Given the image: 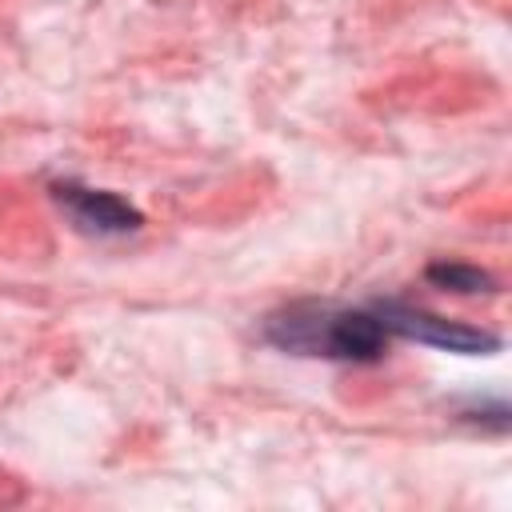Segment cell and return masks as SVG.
I'll return each mask as SVG.
<instances>
[{"instance_id":"5","label":"cell","mask_w":512,"mask_h":512,"mask_svg":"<svg viewBox=\"0 0 512 512\" xmlns=\"http://www.w3.org/2000/svg\"><path fill=\"white\" fill-rule=\"evenodd\" d=\"M460 420H468V424H488L492 432H504V428H508V404H504V400L472 404V408L460 412Z\"/></svg>"},{"instance_id":"4","label":"cell","mask_w":512,"mask_h":512,"mask_svg":"<svg viewBox=\"0 0 512 512\" xmlns=\"http://www.w3.org/2000/svg\"><path fill=\"white\" fill-rule=\"evenodd\" d=\"M424 280L432 288H444V292H460V296H484V292H496V276L476 268V264H460V260H436L424 268Z\"/></svg>"},{"instance_id":"1","label":"cell","mask_w":512,"mask_h":512,"mask_svg":"<svg viewBox=\"0 0 512 512\" xmlns=\"http://www.w3.org/2000/svg\"><path fill=\"white\" fill-rule=\"evenodd\" d=\"M264 340L292 356H324L344 364H376L388 352V328L372 308H340L300 300L264 320Z\"/></svg>"},{"instance_id":"2","label":"cell","mask_w":512,"mask_h":512,"mask_svg":"<svg viewBox=\"0 0 512 512\" xmlns=\"http://www.w3.org/2000/svg\"><path fill=\"white\" fill-rule=\"evenodd\" d=\"M372 312L380 316V324L388 328V336H404L440 352H456V356H492L500 352V336L488 328H472L460 320H444L436 312L400 304V300H376Z\"/></svg>"},{"instance_id":"3","label":"cell","mask_w":512,"mask_h":512,"mask_svg":"<svg viewBox=\"0 0 512 512\" xmlns=\"http://www.w3.org/2000/svg\"><path fill=\"white\" fill-rule=\"evenodd\" d=\"M52 200L68 212V220L88 236H128L144 224L140 208L108 188H88L80 180H56Z\"/></svg>"}]
</instances>
